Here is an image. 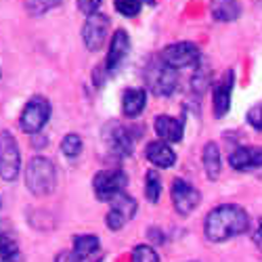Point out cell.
Masks as SVG:
<instances>
[{
    "mask_svg": "<svg viewBox=\"0 0 262 262\" xmlns=\"http://www.w3.org/2000/svg\"><path fill=\"white\" fill-rule=\"evenodd\" d=\"M248 124L256 130H262V105H256L250 109V114H248Z\"/></svg>",
    "mask_w": 262,
    "mask_h": 262,
    "instance_id": "83f0119b",
    "label": "cell"
},
{
    "mask_svg": "<svg viewBox=\"0 0 262 262\" xmlns=\"http://www.w3.org/2000/svg\"><path fill=\"white\" fill-rule=\"evenodd\" d=\"M130 53V38L124 30H116L112 36V45H109V53H107V61H105V70L107 72H116L120 65L124 63V59Z\"/></svg>",
    "mask_w": 262,
    "mask_h": 262,
    "instance_id": "4fadbf2b",
    "label": "cell"
},
{
    "mask_svg": "<svg viewBox=\"0 0 262 262\" xmlns=\"http://www.w3.org/2000/svg\"><path fill=\"white\" fill-rule=\"evenodd\" d=\"M63 0H26V9L30 15H45L51 9L59 7Z\"/></svg>",
    "mask_w": 262,
    "mask_h": 262,
    "instance_id": "cb8c5ba5",
    "label": "cell"
},
{
    "mask_svg": "<svg viewBox=\"0 0 262 262\" xmlns=\"http://www.w3.org/2000/svg\"><path fill=\"white\" fill-rule=\"evenodd\" d=\"M109 204H112V208H109V212H107L105 223L112 231H120L128 221H133L135 214H137L135 198H130V195H126L124 191L118 193Z\"/></svg>",
    "mask_w": 262,
    "mask_h": 262,
    "instance_id": "ba28073f",
    "label": "cell"
},
{
    "mask_svg": "<svg viewBox=\"0 0 262 262\" xmlns=\"http://www.w3.org/2000/svg\"><path fill=\"white\" fill-rule=\"evenodd\" d=\"M252 237H254V244H256V246H258V248L262 250V218H260V223H258V229L254 231V235H252Z\"/></svg>",
    "mask_w": 262,
    "mask_h": 262,
    "instance_id": "4dcf8cb0",
    "label": "cell"
},
{
    "mask_svg": "<svg viewBox=\"0 0 262 262\" xmlns=\"http://www.w3.org/2000/svg\"><path fill=\"white\" fill-rule=\"evenodd\" d=\"M26 187L36 198L51 195L57 187V170L49 158H32L26 168Z\"/></svg>",
    "mask_w": 262,
    "mask_h": 262,
    "instance_id": "7a4b0ae2",
    "label": "cell"
},
{
    "mask_svg": "<svg viewBox=\"0 0 262 262\" xmlns=\"http://www.w3.org/2000/svg\"><path fill=\"white\" fill-rule=\"evenodd\" d=\"M19 260H21V254L15 239L0 233V262H19Z\"/></svg>",
    "mask_w": 262,
    "mask_h": 262,
    "instance_id": "7402d4cb",
    "label": "cell"
},
{
    "mask_svg": "<svg viewBox=\"0 0 262 262\" xmlns=\"http://www.w3.org/2000/svg\"><path fill=\"white\" fill-rule=\"evenodd\" d=\"M109 36V17L103 13H93L82 28V40L89 51H101Z\"/></svg>",
    "mask_w": 262,
    "mask_h": 262,
    "instance_id": "30bf717a",
    "label": "cell"
},
{
    "mask_svg": "<svg viewBox=\"0 0 262 262\" xmlns=\"http://www.w3.org/2000/svg\"><path fill=\"white\" fill-rule=\"evenodd\" d=\"M229 164L231 168L239 172L262 170V149L260 147H239L231 154Z\"/></svg>",
    "mask_w": 262,
    "mask_h": 262,
    "instance_id": "5bb4252c",
    "label": "cell"
},
{
    "mask_svg": "<svg viewBox=\"0 0 262 262\" xmlns=\"http://www.w3.org/2000/svg\"><path fill=\"white\" fill-rule=\"evenodd\" d=\"M145 156L147 160L154 164L156 168H172L174 162H177V154H174V149L170 145H166L164 141H151L145 149Z\"/></svg>",
    "mask_w": 262,
    "mask_h": 262,
    "instance_id": "2e32d148",
    "label": "cell"
},
{
    "mask_svg": "<svg viewBox=\"0 0 262 262\" xmlns=\"http://www.w3.org/2000/svg\"><path fill=\"white\" fill-rule=\"evenodd\" d=\"M170 198H172L174 210H177L181 216H189L195 208L200 206V202H202L200 191L195 189L191 183H187L185 179H177V181L172 183Z\"/></svg>",
    "mask_w": 262,
    "mask_h": 262,
    "instance_id": "9c48e42d",
    "label": "cell"
},
{
    "mask_svg": "<svg viewBox=\"0 0 262 262\" xmlns=\"http://www.w3.org/2000/svg\"><path fill=\"white\" fill-rule=\"evenodd\" d=\"M128 177L122 170H101L93 177V191L99 202H112L118 193L126 191Z\"/></svg>",
    "mask_w": 262,
    "mask_h": 262,
    "instance_id": "8992f818",
    "label": "cell"
},
{
    "mask_svg": "<svg viewBox=\"0 0 262 262\" xmlns=\"http://www.w3.org/2000/svg\"><path fill=\"white\" fill-rule=\"evenodd\" d=\"M99 7H101V0H78V9L89 17L93 13H99Z\"/></svg>",
    "mask_w": 262,
    "mask_h": 262,
    "instance_id": "f1b7e54d",
    "label": "cell"
},
{
    "mask_svg": "<svg viewBox=\"0 0 262 262\" xmlns=\"http://www.w3.org/2000/svg\"><path fill=\"white\" fill-rule=\"evenodd\" d=\"M19 170H21V154L17 139L9 130H3L0 133V179L13 183L19 177Z\"/></svg>",
    "mask_w": 262,
    "mask_h": 262,
    "instance_id": "277c9868",
    "label": "cell"
},
{
    "mask_svg": "<svg viewBox=\"0 0 262 262\" xmlns=\"http://www.w3.org/2000/svg\"><path fill=\"white\" fill-rule=\"evenodd\" d=\"M103 139L109 147V151L120 158H128V156H133V151H135V139L133 135H130V130H126L120 122H112V124H107L105 130H103Z\"/></svg>",
    "mask_w": 262,
    "mask_h": 262,
    "instance_id": "8fae6325",
    "label": "cell"
},
{
    "mask_svg": "<svg viewBox=\"0 0 262 262\" xmlns=\"http://www.w3.org/2000/svg\"><path fill=\"white\" fill-rule=\"evenodd\" d=\"M133 262H160V256L151 246H137L133 250Z\"/></svg>",
    "mask_w": 262,
    "mask_h": 262,
    "instance_id": "4316f807",
    "label": "cell"
},
{
    "mask_svg": "<svg viewBox=\"0 0 262 262\" xmlns=\"http://www.w3.org/2000/svg\"><path fill=\"white\" fill-rule=\"evenodd\" d=\"M99 250V237L97 235H78L74 237V254L78 262H86Z\"/></svg>",
    "mask_w": 262,
    "mask_h": 262,
    "instance_id": "ffe728a7",
    "label": "cell"
},
{
    "mask_svg": "<svg viewBox=\"0 0 262 262\" xmlns=\"http://www.w3.org/2000/svg\"><path fill=\"white\" fill-rule=\"evenodd\" d=\"M49 118H51V103L45 97L36 95L26 103L21 118H19V126L28 135H38L47 126Z\"/></svg>",
    "mask_w": 262,
    "mask_h": 262,
    "instance_id": "3957f363",
    "label": "cell"
},
{
    "mask_svg": "<svg viewBox=\"0 0 262 262\" xmlns=\"http://www.w3.org/2000/svg\"><path fill=\"white\" fill-rule=\"evenodd\" d=\"M147 105V91L145 89H128L122 95V112L126 118H139Z\"/></svg>",
    "mask_w": 262,
    "mask_h": 262,
    "instance_id": "e0dca14e",
    "label": "cell"
},
{
    "mask_svg": "<svg viewBox=\"0 0 262 262\" xmlns=\"http://www.w3.org/2000/svg\"><path fill=\"white\" fill-rule=\"evenodd\" d=\"M116 11L124 17H137L143 9V0H114Z\"/></svg>",
    "mask_w": 262,
    "mask_h": 262,
    "instance_id": "484cf974",
    "label": "cell"
},
{
    "mask_svg": "<svg viewBox=\"0 0 262 262\" xmlns=\"http://www.w3.org/2000/svg\"><path fill=\"white\" fill-rule=\"evenodd\" d=\"M160 59L172 70H185L191 68V65L200 63V49L193 45V42H174V45H168Z\"/></svg>",
    "mask_w": 262,
    "mask_h": 262,
    "instance_id": "52a82bcc",
    "label": "cell"
},
{
    "mask_svg": "<svg viewBox=\"0 0 262 262\" xmlns=\"http://www.w3.org/2000/svg\"><path fill=\"white\" fill-rule=\"evenodd\" d=\"M61 151L65 158H78L82 154V139L78 135H68L61 141Z\"/></svg>",
    "mask_w": 262,
    "mask_h": 262,
    "instance_id": "603a6c76",
    "label": "cell"
},
{
    "mask_svg": "<svg viewBox=\"0 0 262 262\" xmlns=\"http://www.w3.org/2000/svg\"><path fill=\"white\" fill-rule=\"evenodd\" d=\"M210 13L216 21H235L242 15V5L237 0H210Z\"/></svg>",
    "mask_w": 262,
    "mask_h": 262,
    "instance_id": "ac0fdd59",
    "label": "cell"
},
{
    "mask_svg": "<svg viewBox=\"0 0 262 262\" xmlns=\"http://www.w3.org/2000/svg\"><path fill=\"white\" fill-rule=\"evenodd\" d=\"M210 84H212V72L206 68V65H200L198 72H195V76H193V80H191L193 91L204 93L206 89H210Z\"/></svg>",
    "mask_w": 262,
    "mask_h": 262,
    "instance_id": "d4e9b609",
    "label": "cell"
},
{
    "mask_svg": "<svg viewBox=\"0 0 262 262\" xmlns=\"http://www.w3.org/2000/svg\"><path fill=\"white\" fill-rule=\"evenodd\" d=\"M55 262H78V258L74 252H61V254H57Z\"/></svg>",
    "mask_w": 262,
    "mask_h": 262,
    "instance_id": "f546056e",
    "label": "cell"
},
{
    "mask_svg": "<svg viewBox=\"0 0 262 262\" xmlns=\"http://www.w3.org/2000/svg\"><path fill=\"white\" fill-rule=\"evenodd\" d=\"M248 227H250V216L242 206L223 204L206 216L204 233L208 237V242L223 244L237 235H244Z\"/></svg>",
    "mask_w": 262,
    "mask_h": 262,
    "instance_id": "6da1fadb",
    "label": "cell"
},
{
    "mask_svg": "<svg viewBox=\"0 0 262 262\" xmlns=\"http://www.w3.org/2000/svg\"><path fill=\"white\" fill-rule=\"evenodd\" d=\"M145 78H147V84H149V91L154 95H158V97H170L179 86L177 70L168 68L162 59L149 65Z\"/></svg>",
    "mask_w": 262,
    "mask_h": 262,
    "instance_id": "5b68a950",
    "label": "cell"
},
{
    "mask_svg": "<svg viewBox=\"0 0 262 262\" xmlns=\"http://www.w3.org/2000/svg\"><path fill=\"white\" fill-rule=\"evenodd\" d=\"M231 91H233V72H227L212 89V105L216 118H225L231 109Z\"/></svg>",
    "mask_w": 262,
    "mask_h": 262,
    "instance_id": "7c38bea8",
    "label": "cell"
},
{
    "mask_svg": "<svg viewBox=\"0 0 262 262\" xmlns=\"http://www.w3.org/2000/svg\"><path fill=\"white\" fill-rule=\"evenodd\" d=\"M154 130L164 143H179L183 141V135H185L183 122L170 116H158L154 122Z\"/></svg>",
    "mask_w": 262,
    "mask_h": 262,
    "instance_id": "9a60e30c",
    "label": "cell"
},
{
    "mask_svg": "<svg viewBox=\"0 0 262 262\" xmlns=\"http://www.w3.org/2000/svg\"><path fill=\"white\" fill-rule=\"evenodd\" d=\"M145 195L151 204H158L160 195H162V179L158 170H147L145 172Z\"/></svg>",
    "mask_w": 262,
    "mask_h": 262,
    "instance_id": "44dd1931",
    "label": "cell"
},
{
    "mask_svg": "<svg viewBox=\"0 0 262 262\" xmlns=\"http://www.w3.org/2000/svg\"><path fill=\"white\" fill-rule=\"evenodd\" d=\"M202 162H204L206 177L210 181H216L218 174H221V149H218L216 143H206L202 151Z\"/></svg>",
    "mask_w": 262,
    "mask_h": 262,
    "instance_id": "d6986e66",
    "label": "cell"
}]
</instances>
